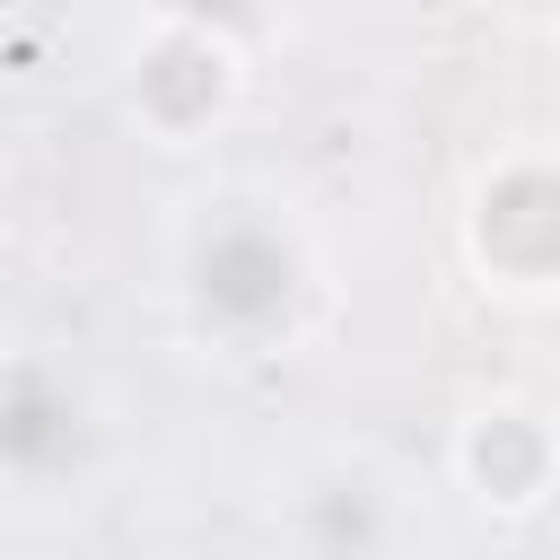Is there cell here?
<instances>
[{
	"instance_id": "cell-1",
	"label": "cell",
	"mask_w": 560,
	"mask_h": 560,
	"mask_svg": "<svg viewBox=\"0 0 560 560\" xmlns=\"http://www.w3.org/2000/svg\"><path fill=\"white\" fill-rule=\"evenodd\" d=\"M201 298H210V315H228V324H262V315L289 306V254H280L271 236L236 228V236H219V245L201 254Z\"/></svg>"
},
{
	"instance_id": "cell-2",
	"label": "cell",
	"mask_w": 560,
	"mask_h": 560,
	"mask_svg": "<svg viewBox=\"0 0 560 560\" xmlns=\"http://www.w3.org/2000/svg\"><path fill=\"white\" fill-rule=\"evenodd\" d=\"M481 245L516 271H551L560 262V175H508L481 201Z\"/></svg>"
},
{
	"instance_id": "cell-3",
	"label": "cell",
	"mask_w": 560,
	"mask_h": 560,
	"mask_svg": "<svg viewBox=\"0 0 560 560\" xmlns=\"http://www.w3.org/2000/svg\"><path fill=\"white\" fill-rule=\"evenodd\" d=\"M0 455H9V464H26V472H44V464L79 455V411H70L44 376H18V385L0 394Z\"/></svg>"
},
{
	"instance_id": "cell-4",
	"label": "cell",
	"mask_w": 560,
	"mask_h": 560,
	"mask_svg": "<svg viewBox=\"0 0 560 560\" xmlns=\"http://www.w3.org/2000/svg\"><path fill=\"white\" fill-rule=\"evenodd\" d=\"M140 88H149V105H158V114H175V122H184V114H201V105L219 96V61H210V52H192V44H175V52H158V61H149V79H140Z\"/></svg>"
},
{
	"instance_id": "cell-5",
	"label": "cell",
	"mask_w": 560,
	"mask_h": 560,
	"mask_svg": "<svg viewBox=\"0 0 560 560\" xmlns=\"http://www.w3.org/2000/svg\"><path fill=\"white\" fill-rule=\"evenodd\" d=\"M481 472H490V490H525V472H534V438H516V429L481 438Z\"/></svg>"
},
{
	"instance_id": "cell-6",
	"label": "cell",
	"mask_w": 560,
	"mask_h": 560,
	"mask_svg": "<svg viewBox=\"0 0 560 560\" xmlns=\"http://www.w3.org/2000/svg\"><path fill=\"white\" fill-rule=\"evenodd\" d=\"M192 9H219V18H236V9H245V0H192Z\"/></svg>"
}]
</instances>
